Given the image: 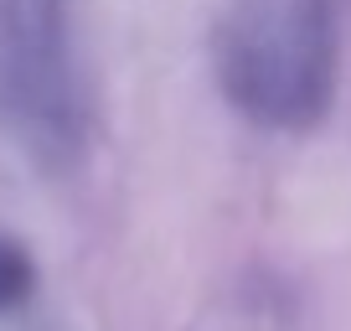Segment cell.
Listing matches in <instances>:
<instances>
[{"label":"cell","mask_w":351,"mask_h":331,"mask_svg":"<svg viewBox=\"0 0 351 331\" xmlns=\"http://www.w3.org/2000/svg\"><path fill=\"white\" fill-rule=\"evenodd\" d=\"M32 295H36V259L16 238L0 233V316L21 310Z\"/></svg>","instance_id":"3957f363"},{"label":"cell","mask_w":351,"mask_h":331,"mask_svg":"<svg viewBox=\"0 0 351 331\" xmlns=\"http://www.w3.org/2000/svg\"><path fill=\"white\" fill-rule=\"evenodd\" d=\"M212 67L232 109L258 130L305 135L336 99L330 0H222Z\"/></svg>","instance_id":"6da1fadb"},{"label":"cell","mask_w":351,"mask_h":331,"mask_svg":"<svg viewBox=\"0 0 351 331\" xmlns=\"http://www.w3.org/2000/svg\"><path fill=\"white\" fill-rule=\"evenodd\" d=\"M0 135L42 171L88 150V83L62 0H0Z\"/></svg>","instance_id":"7a4b0ae2"}]
</instances>
